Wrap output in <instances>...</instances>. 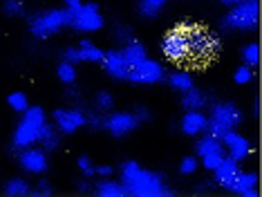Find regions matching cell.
I'll return each instance as SVG.
<instances>
[{"mask_svg": "<svg viewBox=\"0 0 262 197\" xmlns=\"http://www.w3.org/2000/svg\"><path fill=\"white\" fill-rule=\"evenodd\" d=\"M121 184L128 195L135 197H170L172 190L164 184L162 175L144 170L137 161H126L121 166Z\"/></svg>", "mask_w": 262, "mask_h": 197, "instance_id": "cell-1", "label": "cell"}, {"mask_svg": "<svg viewBox=\"0 0 262 197\" xmlns=\"http://www.w3.org/2000/svg\"><path fill=\"white\" fill-rule=\"evenodd\" d=\"M184 32H186V38H188V47H190V63L195 65H202L206 63L208 58L215 56V52L220 50V40L217 36L208 29L200 27V25H193V23H182Z\"/></svg>", "mask_w": 262, "mask_h": 197, "instance_id": "cell-2", "label": "cell"}, {"mask_svg": "<svg viewBox=\"0 0 262 197\" xmlns=\"http://www.w3.org/2000/svg\"><path fill=\"white\" fill-rule=\"evenodd\" d=\"M43 125H45V112L40 107H27L25 117H23V121L18 123V128L14 133V146L20 148V150L34 146L38 141Z\"/></svg>", "mask_w": 262, "mask_h": 197, "instance_id": "cell-3", "label": "cell"}, {"mask_svg": "<svg viewBox=\"0 0 262 197\" xmlns=\"http://www.w3.org/2000/svg\"><path fill=\"white\" fill-rule=\"evenodd\" d=\"M70 25V9H47L40 11L29 20V29L36 38H50L52 34L61 32Z\"/></svg>", "mask_w": 262, "mask_h": 197, "instance_id": "cell-4", "label": "cell"}, {"mask_svg": "<svg viewBox=\"0 0 262 197\" xmlns=\"http://www.w3.org/2000/svg\"><path fill=\"white\" fill-rule=\"evenodd\" d=\"M258 3H247V0H240V3L233 5V9L229 11V16L224 18V27L226 29H240V32H249V29H255L258 25Z\"/></svg>", "mask_w": 262, "mask_h": 197, "instance_id": "cell-5", "label": "cell"}, {"mask_svg": "<svg viewBox=\"0 0 262 197\" xmlns=\"http://www.w3.org/2000/svg\"><path fill=\"white\" fill-rule=\"evenodd\" d=\"M162 52L172 63H190V47H188V38L182 25H177L172 32L164 36Z\"/></svg>", "mask_w": 262, "mask_h": 197, "instance_id": "cell-6", "label": "cell"}, {"mask_svg": "<svg viewBox=\"0 0 262 197\" xmlns=\"http://www.w3.org/2000/svg\"><path fill=\"white\" fill-rule=\"evenodd\" d=\"M70 27L76 32H97L103 27V16L99 14V7L94 3L76 5L70 7Z\"/></svg>", "mask_w": 262, "mask_h": 197, "instance_id": "cell-7", "label": "cell"}, {"mask_svg": "<svg viewBox=\"0 0 262 197\" xmlns=\"http://www.w3.org/2000/svg\"><path fill=\"white\" fill-rule=\"evenodd\" d=\"M164 76V68L157 61H150V58H144V61L130 65L128 70V79L135 83H144V85H152V83H159Z\"/></svg>", "mask_w": 262, "mask_h": 197, "instance_id": "cell-8", "label": "cell"}, {"mask_svg": "<svg viewBox=\"0 0 262 197\" xmlns=\"http://www.w3.org/2000/svg\"><path fill=\"white\" fill-rule=\"evenodd\" d=\"M220 141L229 148V157L235 159V161H242L251 155V141H249L247 137L237 135L233 128H226L222 133V137H220Z\"/></svg>", "mask_w": 262, "mask_h": 197, "instance_id": "cell-9", "label": "cell"}, {"mask_svg": "<svg viewBox=\"0 0 262 197\" xmlns=\"http://www.w3.org/2000/svg\"><path fill=\"white\" fill-rule=\"evenodd\" d=\"M137 125H139V119H137V115H130V112H115L103 121V128L115 137L130 135Z\"/></svg>", "mask_w": 262, "mask_h": 197, "instance_id": "cell-10", "label": "cell"}, {"mask_svg": "<svg viewBox=\"0 0 262 197\" xmlns=\"http://www.w3.org/2000/svg\"><path fill=\"white\" fill-rule=\"evenodd\" d=\"M211 121H215L224 128H235V125L242 123V110L231 101H224V103H215L211 110Z\"/></svg>", "mask_w": 262, "mask_h": 197, "instance_id": "cell-11", "label": "cell"}, {"mask_svg": "<svg viewBox=\"0 0 262 197\" xmlns=\"http://www.w3.org/2000/svg\"><path fill=\"white\" fill-rule=\"evenodd\" d=\"M20 168L27 170V172H34V175H40V172L47 170V155L45 150H40V148H23L20 152Z\"/></svg>", "mask_w": 262, "mask_h": 197, "instance_id": "cell-12", "label": "cell"}, {"mask_svg": "<svg viewBox=\"0 0 262 197\" xmlns=\"http://www.w3.org/2000/svg\"><path fill=\"white\" fill-rule=\"evenodd\" d=\"M56 130L63 135H72L81 125H85V115L81 110H56L54 112Z\"/></svg>", "mask_w": 262, "mask_h": 197, "instance_id": "cell-13", "label": "cell"}, {"mask_svg": "<svg viewBox=\"0 0 262 197\" xmlns=\"http://www.w3.org/2000/svg\"><path fill=\"white\" fill-rule=\"evenodd\" d=\"M229 190H233L237 195H244V197H258V175L255 172H247V170H237Z\"/></svg>", "mask_w": 262, "mask_h": 197, "instance_id": "cell-14", "label": "cell"}, {"mask_svg": "<svg viewBox=\"0 0 262 197\" xmlns=\"http://www.w3.org/2000/svg\"><path fill=\"white\" fill-rule=\"evenodd\" d=\"M103 68L112 79H128V70L130 65L126 63L121 50H112L108 54H103Z\"/></svg>", "mask_w": 262, "mask_h": 197, "instance_id": "cell-15", "label": "cell"}, {"mask_svg": "<svg viewBox=\"0 0 262 197\" xmlns=\"http://www.w3.org/2000/svg\"><path fill=\"white\" fill-rule=\"evenodd\" d=\"M208 117L202 110H188L186 115L182 117V133L184 135H202L206 130Z\"/></svg>", "mask_w": 262, "mask_h": 197, "instance_id": "cell-16", "label": "cell"}, {"mask_svg": "<svg viewBox=\"0 0 262 197\" xmlns=\"http://www.w3.org/2000/svg\"><path fill=\"white\" fill-rule=\"evenodd\" d=\"M237 161L231 159V157H224L222 161H220V166L213 172H215V182L220 184L222 188H231V184H233V179L237 175Z\"/></svg>", "mask_w": 262, "mask_h": 197, "instance_id": "cell-17", "label": "cell"}, {"mask_svg": "<svg viewBox=\"0 0 262 197\" xmlns=\"http://www.w3.org/2000/svg\"><path fill=\"white\" fill-rule=\"evenodd\" d=\"M195 150H198L200 157H204V155H211V152H224V143L206 133V137H202V139L198 141Z\"/></svg>", "mask_w": 262, "mask_h": 197, "instance_id": "cell-18", "label": "cell"}, {"mask_svg": "<svg viewBox=\"0 0 262 197\" xmlns=\"http://www.w3.org/2000/svg\"><path fill=\"white\" fill-rule=\"evenodd\" d=\"M121 54H123V58H126L128 65H135V63H139L146 58V47L141 43H137V40H130V43H126V47L121 50Z\"/></svg>", "mask_w": 262, "mask_h": 197, "instance_id": "cell-19", "label": "cell"}, {"mask_svg": "<svg viewBox=\"0 0 262 197\" xmlns=\"http://www.w3.org/2000/svg\"><path fill=\"white\" fill-rule=\"evenodd\" d=\"M79 56L85 63H99V61H103V50H99L90 40H83V43H79Z\"/></svg>", "mask_w": 262, "mask_h": 197, "instance_id": "cell-20", "label": "cell"}, {"mask_svg": "<svg viewBox=\"0 0 262 197\" xmlns=\"http://www.w3.org/2000/svg\"><path fill=\"white\" fill-rule=\"evenodd\" d=\"M97 193L101 197H121L126 195V188H123L121 182H112V179H103L101 184H97Z\"/></svg>", "mask_w": 262, "mask_h": 197, "instance_id": "cell-21", "label": "cell"}, {"mask_svg": "<svg viewBox=\"0 0 262 197\" xmlns=\"http://www.w3.org/2000/svg\"><path fill=\"white\" fill-rule=\"evenodd\" d=\"M182 105L186 107V110H202V107L206 105V97L200 92V90L190 87V90H186V92H184Z\"/></svg>", "mask_w": 262, "mask_h": 197, "instance_id": "cell-22", "label": "cell"}, {"mask_svg": "<svg viewBox=\"0 0 262 197\" xmlns=\"http://www.w3.org/2000/svg\"><path fill=\"white\" fill-rule=\"evenodd\" d=\"M38 141L43 143V150H54V148H58V143H61L56 128H52V125H47V123L43 125V130H40Z\"/></svg>", "mask_w": 262, "mask_h": 197, "instance_id": "cell-23", "label": "cell"}, {"mask_svg": "<svg viewBox=\"0 0 262 197\" xmlns=\"http://www.w3.org/2000/svg\"><path fill=\"white\" fill-rule=\"evenodd\" d=\"M5 193H7L9 197H25L32 193V186L25 182V179H9L7 184H5Z\"/></svg>", "mask_w": 262, "mask_h": 197, "instance_id": "cell-24", "label": "cell"}, {"mask_svg": "<svg viewBox=\"0 0 262 197\" xmlns=\"http://www.w3.org/2000/svg\"><path fill=\"white\" fill-rule=\"evenodd\" d=\"M170 85L180 92H186V90L193 87V76L188 72H172L170 74Z\"/></svg>", "mask_w": 262, "mask_h": 197, "instance_id": "cell-25", "label": "cell"}, {"mask_svg": "<svg viewBox=\"0 0 262 197\" xmlns=\"http://www.w3.org/2000/svg\"><path fill=\"white\" fill-rule=\"evenodd\" d=\"M164 5H166V0H139V14L146 18H152L162 11Z\"/></svg>", "mask_w": 262, "mask_h": 197, "instance_id": "cell-26", "label": "cell"}, {"mask_svg": "<svg viewBox=\"0 0 262 197\" xmlns=\"http://www.w3.org/2000/svg\"><path fill=\"white\" fill-rule=\"evenodd\" d=\"M242 58H244V65L253 68V65L260 63V45L258 43H249L242 47Z\"/></svg>", "mask_w": 262, "mask_h": 197, "instance_id": "cell-27", "label": "cell"}, {"mask_svg": "<svg viewBox=\"0 0 262 197\" xmlns=\"http://www.w3.org/2000/svg\"><path fill=\"white\" fill-rule=\"evenodd\" d=\"M56 74H58V79H61L63 83H68V85H72V83L76 81V70H74V63L63 61L61 65H58Z\"/></svg>", "mask_w": 262, "mask_h": 197, "instance_id": "cell-28", "label": "cell"}, {"mask_svg": "<svg viewBox=\"0 0 262 197\" xmlns=\"http://www.w3.org/2000/svg\"><path fill=\"white\" fill-rule=\"evenodd\" d=\"M7 103L11 105V110H14V112H25L27 107H29V101H27V97H25L23 92H14V94H9Z\"/></svg>", "mask_w": 262, "mask_h": 197, "instance_id": "cell-29", "label": "cell"}, {"mask_svg": "<svg viewBox=\"0 0 262 197\" xmlns=\"http://www.w3.org/2000/svg\"><path fill=\"white\" fill-rule=\"evenodd\" d=\"M226 157L224 152H211V155H204L202 157V166H204L206 170H215L217 166H220V161H222Z\"/></svg>", "mask_w": 262, "mask_h": 197, "instance_id": "cell-30", "label": "cell"}, {"mask_svg": "<svg viewBox=\"0 0 262 197\" xmlns=\"http://www.w3.org/2000/svg\"><path fill=\"white\" fill-rule=\"evenodd\" d=\"M251 79H253V72H251L249 65H242V68L235 70V83H240V85H247Z\"/></svg>", "mask_w": 262, "mask_h": 197, "instance_id": "cell-31", "label": "cell"}, {"mask_svg": "<svg viewBox=\"0 0 262 197\" xmlns=\"http://www.w3.org/2000/svg\"><path fill=\"white\" fill-rule=\"evenodd\" d=\"M112 105H115V99H112L108 92H99L97 94V107L99 110L108 112V110H112Z\"/></svg>", "mask_w": 262, "mask_h": 197, "instance_id": "cell-32", "label": "cell"}, {"mask_svg": "<svg viewBox=\"0 0 262 197\" xmlns=\"http://www.w3.org/2000/svg\"><path fill=\"white\" fill-rule=\"evenodd\" d=\"M180 170L184 172V175H193V172L198 170V159L195 157H184L182 164H180Z\"/></svg>", "mask_w": 262, "mask_h": 197, "instance_id": "cell-33", "label": "cell"}, {"mask_svg": "<svg viewBox=\"0 0 262 197\" xmlns=\"http://www.w3.org/2000/svg\"><path fill=\"white\" fill-rule=\"evenodd\" d=\"M5 11H7L9 16H20L23 14V3L20 0H7V3H5Z\"/></svg>", "mask_w": 262, "mask_h": 197, "instance_id": "cell-34", "label": "cell"}, {"mask_svg": "<svg viewBox=\"0 0 262 197\" xmlns=\"http://www.w3.org/2000/svg\"><path fill=\"white\" fill-rule=\"evenodd\" d=\"M79 168H81V172L85 177H90V175H94V166H92V161H90V157H79Z\"/></svg>", "mask_w": 262, "mask_h": 197, "instance_id": "cell-35", "label": "cell"}, {"mask_svg": "<svg viewBox=\"0 0 262 197\" xmlns=\"http://www.w3.org/2000/svg\"><path fill=\"white\" fill-rule=\"evenodd\" d=\"M63 61H68V63H81L79 47H68V50L63 52Z\"/></svg>", "mask_w": 262, "mask_h": 197, "instance_id": "cell-36", "label": "cell"}, {"mask_svg": "<svg viewBox=\"0 0 262 197\" xmlns=\"http://www.w3.org/2000/svg\"><path fill=\"white\" fill-rule=\"evenodd\" d=\"M103 121H105V119L101 117V115H94V112L85 115V123H90L92 128H103Z\"/></svg>", "mask_w": 262, "mask_h": 197, "instance_id": "cell-37", "label": "cell"}, {"mask_svg": "<svg viewBox=\"0 0 262 197\" xmlns=\"http://www.w3.org/2000/svg\"><path fill=\"white\" fill-rule=\"evenodd\" d=\"M34 195H38V197H50V195H52V186H50V182H38L36 190H34Z\"/></svg>", "mask_w": 262, "mask_h": 197, "instance_id": "cell-38", "label": "cell"}, {"mask_svg": "<svg viewBox=\"0 0 262 197\" xmlns=\"http://www.w3.org/2000/svg\"><path fill=\"white\" fill-rule=\"evenodd\" d=\"M117 38L123 40V43H130V40H133V32H130L128 27H119L117 29Z\"/></svg>", "mask_w": 262, "mask_h": 197, "instance_id": "cell-39", "label": "cell"}, {"mask_svg": "<svg viewBox=\"0 0 262 197\" xmlns=\"http://www.w3.org/2000/svg\"><path fill=\"white\" fill-rule=\"evenodd\" d=\"M94 172H99L101 177H110L112 175V168H110V166H99V168H94Z\"/></svg>", "mask_w": 262, "mask_h": 197, "instance_id": "cell-40", "label": "cell"}, {"mask_svg": "<svg viewBox=\"0 0 262 197\" xmlns=\"http://www.w3.org/2000/svg\"><path fill=\"white\" fill-rule=\"evenodd\" d=\"M135 115H137V119H144V121H146V119H150V112H148L146 107H137Z\"/></svg>", "mask_w": 262, "mask_h": 197, "instance_id": "cell-41", "label": "cell"}, {"mask_svg": "<svg viewBox=\"0 0 262 197\" xmlns=\"http://www.w3.org/2000/svg\"><path fill=\"white\" fill-rule=\"evenodd\" d=\"M79 190L88 193V190H92V184H90V182H81V184H79Z\"/></svg>", "mask_w": 262, "mask_h": 197, "instance_id": "cell-42", "label": "cell"}, {"mask_svg": "<svg viewBox=\"0 0 262 197\" xmlns=\"http://www.w3.org/2000/svg\"><path fill=\"white\" fill-rule=\"evenodd\" d=\"M68 7H76V5H81V0H63Z\"/></svg>", "mask_w": 262, "mask_h": 197, "instance_id": "cell-43", "label": "cell"}, {"mask_svg": "<svg viewBox=\"0 0 262 197\" xmlns=\"http://www.w3.org/2000/svg\"><path fill=\"white\" fill-rule=\"evenodd\" d=\"M224 5H235V3H240V0H222Z\"/></svg>", "mask_w": 262, "mask_h": 197, "instance_id": "cell-44", "label": "cell"}, {"mask_svg": "<svg viewBox=\"0 0 262 197\" xmlns=\"http://www.w3.org/2000/svg\"><path fill=\"white\" fill-rule=\"evenodd\" d=\"M247 3H258V0H247Z\"/></svg>", "mask_w": 262, "mask_h": 197, "instance_id": "cell-45", "label": "cell"}]
</instances>
